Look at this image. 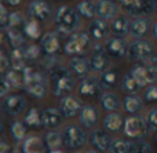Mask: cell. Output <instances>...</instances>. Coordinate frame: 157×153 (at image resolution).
<instances>
[{
    "instance_id": "48",
    "label": "cell",
    "mask_w": 157,
    "mask_h": 153,
    "mask_svg": "<svg viewBox=\"0 0 157 153\" xmlns=\"http://www.w3.org/2000/svg\"><path fill=\"white\" fill-rule=\"evenodd\" d=\"M8 14L10 13H8L7 7H6V6L2 3V0H0V25H2V26H6V25H7Z\"/></svg>"
},
{
    "instance_id": "24",
    "label": "cell",
    "mask_w": 157,
    "mask_h": 153,
    "mask_svg": "<svg viewBox=\"0 0 157 153\" xmlns=\"http://www.w3.org/2000/svg\"><path fill=\"white\" fill-rule=\"evenodd\" d=\"M46 143H44V138L36 134H29L24 138L21 146V152L24 153H41L46 152Z\"/></svg>"
},
{
    "instance_id": "53",
    "label": "cell",
    "mask_w": 157,
    "mask_h": 153,
    "mask_svg": "<svg viewBox=\"0 0 157 153\" xmlns=\"http://www.w3.org/2000/svg\"><path fill=\"white\" fill-rule=\"evenodd\" d=\"M4 134V124H3V121H0V137Z\"/></svg>"
},
{
    "instance_id": "10",
    "label": "cell",
    "mask_w": 157,
    "mask_h": 153,
    "mask_svg": "<svg viewBox=\"0 0 157 153\" xmlns=\"http://www.w3.org/2000/svg\"><path fill=\"white\" fill-rule=\"evenodd\" d=\"M26 14L29 18L36 19L40 24H47L55 15L54 7L48 0H32L26 7Z\"/></svg>"
},
{
    "instance_id": "2",
    "label": "cell",
    "mask_w": 157,
    "mask_h": 153,
    "mask_svg": "<svg viewBox=\"0 0 157 153\" xmlns=\"http://www.w3.org/2000/svg\"><path fill=\"white\" fill-rule=\"evenodd\" d=\"M76 76L68 66L58 65L48 71V88L50 93L57 98L72 94L76 90Z\"/></svg>"
},
{
    "instance_id": "17",
    "label": "cell",
    "mask_w": 157,
    "mask_h": 153,
    "mask_svg": "<svg viewBox=\"0 0 157 153\" xmlns=\"http://www.w3.org/2000/svg\"><path fill=\"white\" fill-rule=\"evenodd\" d=\"M105 50L108 52V55L112 59H123L124 57H127L128 51V41L125 40L123 36H116L113 35L112 37H108L105 40Z\"/></svg>"
},
{
    "instance_id": "22",
    "label": "cell",
    "mask_w": 157,
    "mask_h": 153,
    "mask_svg": "<svg viewBox=\"0 0 157 153\" xmlns=\"http://www.w3.org/2000/svg\"><path fill=\"white\" fill-rule=\"evenodd\" d=\"M152 32V22L147 17H135L131 19L130 36L134 39H144Z\"/></svg>"
},
{
    "instance_id": "9",
    "label": "cell",
    "mask_w": 157,
    "mask_h": 153,
    "mask_svg": "<svg viewBox=\"0 0 157 153\" xmlns=\"http://www.w3.org/2000/svg\"><path fill=\"white\" fill-rule=\"evenodd\" d=\"M121 8L130 17H147L155 13L156 0H117Z\"/></svg>"
},
{
    "instance_id": "5",
    "label": "cell",
    "mask_w": 157,
    "mask_h": 153,
    "mask_svg": "<svg viewBox=\"0 0 157 153\" xmlns=\"http://www.w3.org/2000/svg\"><path fill=\"white\" fill-rule=\"evenodd\" d=\"M90 134L87 132V128L78 124H66L62 130V140L63 146L71 151H77L81 149L88 143Z\"/></svg>"
},
{
    "instance_id": "31",
    "label": "cell",
    "mask_w": 157,
    "mask_h": 153,
    "mask_svg": "<svg viewBox=\"0 0 157 153\" xmlns=\"http://www.w3.org/2000/svg\"><path fill=\"white\" fill-rule=\"evenodd\" d=\"M41 113H43V110L40 109V108L37 106V105H35V106H30L29 109L25 112L24 115V121L25 124H26L29 128H41L43 127V119H41Z\"/></svg>"
},
{
    "instance_id": "52",
    "label": "cell",
    "mask_w": 157,
    "mask_h": 153,
    "mask_svg": "<svg viewBox=\"0 0 157 153\" xmlns=\"http://www.w3.org/2000/svg\"><path fill=\"white\" fill-rule=\"evenodd\" d=\"M152 36L155 40H157V21H155L152 25Z\"/></svg>"
},
{
    "instance_id": "36",
    "label": "cell",
    "mask_w": 157,
    "mask_h": 153,
    "mask_svg": "<svg viewBox=\"0 0 157 153\" xmlns=\"http://www.w3.org/2000/svg\"><path fill=\"white\" fill-rule=\"evenodd\" d=\"M76 10L81 15V18L92 19L97 17V4L91 0H80L76 4Z\"/></svg>"
},
{
    "instance_id": "56",
    "label": "cell",
    "mask_w": 157,
    "mask_h": 153,
    "mask_svg": "<svg viewBox=\"0 0 157 153\" xmlns=\"http://www.w3.org/2000/svg\"><path fill=\"white\" fill-rule=\"evenodd\" d=\"M91 2H94V0H91Z\"/></svg>"
},
{
    "instance_id": "32",
    "label": "cell",
    "mask_w": 157,
    "mask_h": 153,
    "mask_svg": "<svg viewBox=\"0 0 157 153\" xmlns=\"http://www.w3.org/2000/svg\"><path fill=\"white\" fill-rule=\"evenodd\" d=\"M99 104L101 108L108 112H117V110L121 108L123 101H120V98L113 93H103L102 97L99 98Z\"/></svg>"
},
{
    "instance_id": "28",
    "label": "cell",
    "mask_w": 157,
    "mask_h": 153,
    "mask_svg": "<svg viewBox=\"0 0 157 153\" xmlns=\"http://www.w3.org/2000/svg\"><path fill=\"white\" fill-rule=\"evenodd\" d=\"M102 126L106 131L116 134V132L121 131L124 127V119L119 112H108V115H105L103 117Z\"/></svg>"
},
{
    "instance_id": "19",
    "label": "cell",
    "mask_w": 157,
    "mask_h": 153,
    "mask_svg": "<svg viewBox=\"0 0 157 153\" xmlns=\"http://www.w3.org/2000/svg\"><path fill=\"white\" fill-rule=\"evenodd\" d=\"M97 17L105 19V21H112L116 15L120 14V7L117 0H97Z\"/></svg>"
},
{
    "instance_id": "49",
    "label": "cell",
    "mask_w": 157,
    "mask_h": 153,
    "mask_svg": "<svg viewBox=\"0 0 157 153\" xmlns=\"http://www.w3.org/2000/svg\"><path fill=\"white\" fill-rule=\"evenodd\" d=\"M8 152H11L10 143L0 137V153H8Z\"/></svg>"
},
{
    "instance_id": "1",
    "label": "cell",
    "mask_w": 157,
    "mask_h": 153,
    "mask_svg": "<svg viewBox=\"0 0 157 153\" xmlns=\"http://www.w3.org/2000/svg\"><path fill=\"white\" fill-rule=\"evenodd\" d=\"M41 65L28 63L24 69V90L36 99H43L48 94V73Z\"/></svg>"
},
{
    "instance_id": "46",
    "label": "cell",
    "mask_w": 157,
    "mask_h": 153,
    "mask_svg": "<svg viewBox=\"0 0 157 153\" xmlns=\"http://www.w3.org/2000/svg\"><path fill=\"white\" fill-rule=\"evenodd\" d=\"M10 69V57L3 50H0V75Z\"/></svg>"
},
{
    "instance_id": "8",
    "label": "cell",
    "mask_w": 157,
    "mask_h": 153,
    "mask_svg": "<svg viewBox=\"0 0 157 153\" xmlns=\"http://www.w3.org/2000/svg\"><path fill=\"white\" fill-rule=\"evenodd\" d=\"M76 93L83 99H91V101L99 99L103 94L99 77L97 79L95 76H90V75L81 77L76 86Z\"/></svg>"
},
{
    "instance_id": "40",
    "label": "cell",
    "mask_w": 157,
    "mask_h": 153,
    "mask_svg": "<svg viewBox=\"0 0 157 153\" xmlns=\"http://www.w3.org/2000/svg\"><path fill=\"white\" fill-rule=\"evenodd\" d=\"M131 151V140H124V138H117L113 140L110 143L109 152L110 153H130Z\"/></svg>"
},
{
    "instance_id": "43",
    "label": "cell",
    "mask_w": 157,
    "mask_h": 153,
    "mask_svg": "<svg viewBox=\"0 0 157 153\" xmlns=\"http://www.w3.org/2000/svg\"><path fill=\"white\" fill-rule=\"evenodd\" d=\"M152 146L145 140H131V151L130 153H150Z\"/></svg>"
},
{
    "instance_id": "11",
    "label": "cell",
    "mask_w": 157,
    "mask_h": 153,
    "mask_svg": "<svg viewBox=\"0 0 157 153\" xmlns=\"http://www.w3.org/2000/svg\"><path fill=\"white\" fill-rule=\"evenodd\" d=\"M130 73L135 77V80L146 87L149 84L157 83V65L147 62H135V65L130 69Z\"/></svg>"
},
{
    "instance_id": "44",
    "label": "cell",
    "mask_w": 157,
    "mask_h": 153,
    "mask_svg": "<svg viewBox=\"0 0 157 153\" xmlns=\"http://www.w3.org/2000/svg\"><path fill=\"white\" fill-rule=\"evenodd\" d=\"M40 65L43 66L46 71H50V69L58 66L57 54H46V52H43V55H41V58H40Z\"/></svg>"
},
{
    "instance_id": "50",
    "label": "cell",
    "mask_w": 157,
    "mask_h": 153,
    "mask_svg": "<svg viewBox=\"0 0 157 153\" xmlns=\"http://www.w3.org/2000/svg\"><path fill=\"white\" fill-rule=\"evenodd\" d=\"M6 40H7V30H4L3 26L0 25V46H3Z\"/></svg>"
},
{
    "instance_id": "33",
    "label": "cell",
    "mask_w": 157,
    "mask_h": 153,
    "mask_svg": "<svg viewBox=\"0 0 157 153\" xmlns=\"http://www.w3.org/2000/svg\"><path fill=\"white\" fill-rule=\"evenodd\" d=\"M22 30H24V33L26 35V37L29 39V40H32V41L40 40V37H41V24L39 21H36V19L28 17V19L25 21L24 26H22Z\"/></svg>"
},
{
    "instance_id": "25",
    "label": "cell",
    "mask_w": 157,
    "mask_h": 153,
    "mask_svg": "<svg viewBox=\"0 0 157 153\" xmlns=\"http://www.w3.org/2000/svg\"><path fill=\"white\" fill-rule=\"evenodd\" d=\"M130 28H131V19L128 17V14H119L110 22V30L116 36L125 37L127 35H130Z\"/></svg>"
},
{
    "instance_id": "20",
    "label": "cell",
    "mask_w": 157,
    "mask_h": 153,
    "mask_svg": "<svg viewBox=\"0 0 157 153\" xmlns=\"http://www.w3.org/2000/svg\"><path fill=\"white\" fill-rule=\"evenodd\" d=\"M41 119H43V128L55 130L59 126H62V121L65 117H63L59 108L48 106V108H46V109H43Z\"/></svg>"
},
{
    "instance_id": "16",
    "label": "cell",
    "mask_w": 157,
    "mask_h": 153,
    "mask_svg": "<svg viewBox=\"0 0 157 153\" xmlns=\"http://www.w3.org/2000/svg\"><path fill=\"white\" fill-rule=\"evenodd\" d=\"M83 106H84V104H83V98L81 97L68 94V95L59 98V106L58 108L61 109V112H62L65 119H73L80 115Z\"/></svg>"
},
{
    "instance_id": "7",
    "label": "cell",
    "mask_w": 157,
    "mask_h": 153,
    "mask_svg": "<svg viewBox=\"0 0 157 153\" xmlns=\"http://www.w3.org/2000/svg\"><path fill=\"white\" fill-rule=\"evenodd\" d=\"M149 131L150 130L147 127L146 117H142L138 115H130L124 119L123 132L128 140H145Z\"/></svg>"
},
{
    "instance_id": "3",
    "label": "cell",
    "mask_w": 157,
    "mask_h": 153,
    "mask_svg": "<svg viewBox=\"0 0 157 153\" xmlns=\"http://www.w3.org/2000/svg\"><path fill=\"white\" fill-rule=\"evenodd\" d=\"M54 21L57 29L65 36H69L71 33L78 30L81 24V15L75 7L69 4H62L55 11Z\"/></svg>"
},
{
    "instance_id": "34",
    "label": "cell",
    "mask_w": 157,
    "mask_h": 153,
    "mask_svg": "<svg viewBox=\"0 0 157 153\" xmlns=\"http://www.w3.org/2000/svg\"><path fill=\"white\" fill-rule=\"evenodd\" d=\"M8 57H10V68L13 69L22 71L28 65V61L25 58L22 48H11L10 52H8Z\"/></svg>"
},
{
    "instance_id": "12",
    "label": "cell",
    "mask_w": 157,
    "mask_h": 153,
    "mask_svg": "<svg viewBox=\"0 0 157 153\" xmlns=\"http://www.w3.org/2000/svg\"><path fill=\"white\" fill-rule=\"evenodd\" d=\"M90 69L92 73H102L108 68H110V57L105 50V44L95 43L91 48V54L88 57Z\"/></svg>"
},
{
    "instance_id": "39",
    "label": "cell",
    "mask_w": 157,
    "mask_h": 153,
    "mask_svg": "<svg viewBox=\"0 0 157 153\" xmlns=\"http://www.w3.org/2000/svg\"><path fill=\"white\" fill-rule=\"evenodd\" d=\"M22 50H24L25 58L29 63H35L36 61H39L41 58V52H43V48H41L40 44L35 43H28Z\"/></svg>"
},
{
    "instance_id": "47",
    "label": "cell",
    "mask_w": 157,
    "mask_h": 153,
    "mask_svg": "<svg viewBox=\"0 0 157 153\" xmlns=\"http://www.w3.org/2000/svg\"><path fill=\"white\" fill-rule=\"evenodd\" d=\"M11 87L8 84V82L6 80L4 75H0V98H4L6 95H8Z\"/></svg>"
},
{
    "instance_id": "6",
    "label": "cell",
    "mask_w": 157,
    "mask_h": 153,
    "mask_svg": "<svg viewBox=\"0 0 157 153\" xmlns=\"http://www.w3.org/2000/svg\"><path fill=\"white\" fill-rule=\"evenodd\" d=\"M156 52L155 44L147 39H134L128 44L127 59L131 62H146Z\"/></svg>"
},
{
    "instance_id": "37",
    "label": "cell",
    "mask_w": 157,
    "mask_h": 153,
    "mask_svg": "<svg viewBox=\"0 0 157 153\" xmlns=\"http://www.w3.org/2000/svg\"><path fill=\"white\" fill-rule=\"evenodd\" d=\"M142 88L144 87L136 82L135 77H134L130 72L123 76V79H121V90H123V93H125V94H138Z\"/></svg>"
},
{
    "instance_id": "27",
    "label": "cell",
    "mask_w": 157,
    "mask_h": 153,
    "mask_svg": "<svg viewBox=\"0 0 157 153\" xmlns=\"http://www.w3.org/2000/svg\"><path fill=\"white\" fill-rule=\"evenodd\" d=\"M145 106L144 98L138 95V94H125L124 99H123V109L128 115H138L142 112Z\"/></svg>"
},
{
    "instance_id": "51",
    "label": "cell",
    "mask_w": 157,
    "mask_h": 153,
    "mask_svg": "<svg viewBox=\"0 0 157 153\" xmlns=\"http://www.w3.org/2000/svg\"><path fill=\"white\" fill-rule=\"evenodd\" d=\"M4 2H6V4H8L10 7H17V6L21 4L22 0H4Z\"/></svg>"
},
{
    "instance_id": "30",
    "label": "cell",
    "mask_w": 157,
    "mask_h": 153,
    "mask_svg": "<svg viewBox=\"0 0 157 153\" xmlns=\"http://www.w3.org/2000/svg\"><path fill=\"white\" fill-rule=\"evenodd\" d=\"M28 40L22 28H7V41L11 48H24Z\"/></svg>"
},
{
    "instance_id": "54",
    "label": "cell",
    "mask_w": 157,
    "mask_h": 153,
    "mask_svg": "<svg viewBox=\"0 0 157 153\" xmlns=\"http://www.w3.org/2000/svg\"><path fill=\"white\" fill-rule=\"evenodd\" d=\"M3 112H4V110H3V104L0 102V116H2V113H3Z\"/></svg>"
},
{
    "instance_id": "55",
    "label": "cell",
    "mask_w": 157,
    "mask_h": 153,
    "mask_svg": "<svg viewBox=\"0 0 157 153\" xmlns=\"http://www.w3.org/2000/svg\"><path fill=\"white\" fill-rule=\"evenodd\" d=\"M155 140H156V142H157V131L155 132Z\"/></svg>"
},
{
    "instance_id": "45",
    "label": "cell",
    "mask_w": 157,
    "mask_h": 153,
    "mask_svg": "<svg viewBox=\"0 0 157 153\" xmlns=\"http://www.w3.org/2000/svg\"><path fill=\"white\" fill-rule=\"evenodd\" d=\"M146 121H147V127L152 132L157 131V106L152 108L146 115Z\"/></svg>"
},
{
    "instance_id": "4",
    "label": "cell",
    "mask_w": 157,
    "mask_h": 153,
    "mask_svg": "<svg viewBox=\"0 0 157 153\" xmlns=\"http://www.w3.org/2000/svg\"><path fill=\"white\" fill-rule=\"evenodd\" d=\"M92 39L88 35V32L84 30H76V32L71 33L66 37L65 44H63V52L69 57L72 55H86L88 51H91L92 46Z\"/></svg>"
},
{
    "instance_id": "23",
    "label": "cell",
    "mask_w": 157,
    "mask_h": 153,
    "mask_svg": "<svg viewBox=\"0 0 157 153\" xmlns=\"http://www.w3.org/2000/svg\"><path fill=\"white\" fill-rule=\"evenodd\" d=\"M68 68L78 79L90 75V72H91L88 58H86V55H72L68 61Z\"/></svg>"
},
{
    "instance_id": "21",
    "label": "cell",
    "mask_w": 157,
    "mask_h": 153,
    "mask_svg": "<svg viewBox=\"0 0 157 153\" xmlns=\"http://www.w3.org/2000/svg\"><path fill=\"white\" fill-rule=\"evenodd\" d=\"M78 121L80 124L87 130H92L99 121V110L95 105L87 104L83 106L80 115H78Z\"/></svg>"
},
{
    "instance_id": "38",
    "label": "cell",
    "mask_w": 157,
    "mask_h": 153,
    "mask_svg": "<svg viewBox=\"0 0 157 153\" xmlns=\"http://www.w3.org/2000/svg\"><path fill=\"white\" fill-rule=\"evenodd\" d=\"M28 128H29V127L25 124L24 120L17 119V120H14L13 123L10 124V134L14 140L19 142V141H24V138L28 135Z\"/></svg>"
},
{
    "instance_id": "35",
    "label": "cell",
    "mask_w": 157,
    "mask_h": 153,
    "mask_svg": "<svg viewBox=\"0 0 157 153\" xmlns=\"http://www.w3.org/2000/svg\"><path fill=\"white\" fill-rule=\"evenodd\" d=\"M3 75H4L6 80H7L8 84H10L11 90H19V88H24V73H22V71H17V69L10 68Z\"/></svg>"
},
{
    "instance_id": "15",
    "label": "cell",
    "mask_w": 157,
    "mask_h": 153,
    "mask_svg": "<svg viewBox=\"0 0 157 153\" xmlns=\"http://www.w3.org/2000/svg\"><path fill=\"white\" fill-rule=\"evenodd\" d=\"M87 32L91 36V39L94 40V43H102L110 35V24L109 21L95 17V18L90 19V24L87 25Z\"/></svg>"
},
{
    "instance_id": "18",
    "label": "cell",
    "mask_w": 157,
    "mask_h": 153,
    "mask_svg": "<svg viewBox=\"0 0 157 153\" xmlns=\"http://www.w3.org/2000/svg\"><path fill=\"white\" fill-rule=\"evenodd\" d=\"M112 137L109 131L103 130H92L88 138V143L95 152H109L112 143Z\"/></svg>"
},
{
    "instance_id": "42",
    "label": "cell",
    "mask_w": 157,
    "mask_h": 153,
    "mask_svg": "<svg viewBox=\"0 0 157 153\" xmlns=\"http://www.w3.org/2000/svg\"><path fill=\"white\" fill-rule=\"evenodd\" d=\"M144 101L147 105H157V83L149 84L145 87L144 91Z\"/></svg>"
},
{
    "instance_id": "14",
    "label": "cell",
    "mask_w": 157,
    "mask_h": 153,
    "mask_svg": "<svg viewBox=\"0 0 157 153\" xmlns=\"http://www.w3.org/2000/svg\"><path fill=\"white\" fill-rule=\"evenodd\" d=\"M2 104L4 113L11 117H17V116L25 113L28 108V101L22 94H8L3 98Z\"/></svg>"
},
{
    "instance_id": "41",
    "label": "cell",
    "mask_w": 157,
    "mask_h": 153,
    "mask_svg": "<svg viewBox=\"0 0 157 153\" xmlns=\"http://www.w3.org/2000/svg\"><path fill=\"white\" fill-rule=\"evenodd\" d=\"M26 19V15L22 11H11L8 14V21L6 28H22Z\"/></svg>"
},
{
    "instance_id": "13",
    "label": "cell",
    "mask_w": 157,
    "mask_h": 153,
    "mask_svg": "<svg viewBox=\"0 0 157 153\" xmlns=\"http://www.w3.org/2000/svg\"><path fill=\"white\" fill-rule=\"evenodd\" d=\"M63 39L65 35L61 33L58 29L48 30L40 37V46L43 48V52L46 54H58L63 48Z\"/></svg>"
},
{
    "instance_id": "26",
    "label": "cell",
    "mask_w": 157,
    "mask_h": 153,
    "mask_svg": "<svg viewBox=\"0 0 157 153\" xmlns=\"http://www.w3.org/2000/svg\"><path fill=\"white\" fill-rule=\"evenodd\" d=\"M99 82L103 90H114L119 87L120 80V72L116 68H108L106 71H103L102 73H99Z\"/></svg>"
},
{
    "instance_id": "29",
    "label": "cell",
    "mask_w": 157,
    "mask_h": 153,
    "mask_svg": "<svg viewBox=\"0 0 157 153\" xmlns=\"http://www.w3.org/2000/svg\"><path fill=\"white\" fill-rule=\"evenodd\" d=\"M44 143H46L47 152H61V148L63 146L62 131L55 130H47L44 134Z\"/></svg>"
}]
</instances>
